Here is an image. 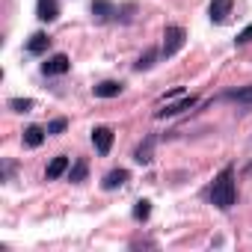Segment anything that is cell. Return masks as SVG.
Wrapping results in <instances>:
<instances>
[{
    "label": "cell",
    "instance_id": "cell-1",
    "mask_svg": "<svg viewBox=\"0 0 252 252\" xmlns=\"http://www.w3.org/2000/svg\"><path fill=\"white\" fill-rule=\"evenodd\" d=\"M211 202H214L220 211H228V208L237 202V190H234V172H231V166H225V169L214 178Z\"/></svg>",
    "mask_w": 252,
    "mask_h": 252
},
{
    "label": "cell",
    "instance_id": "cell-2",
    "mask_svg": "<svg viewBox=\"0 0 252 252\" xmlns=\"http://www.w3.org/2000/svg\"><path fill=\"white\" fill-rule=\"evenodd\" d=\"M184 39H187V33L181 30V27H166V33H163V57H172V54H178L181 48H184Z\"/></svg>",
    "mask_w": 252,
    "mask_h": 252
},
{
    "label": "cell",
    "instance_id": "cell-3",
    "mask_svg": "<svg viewBox=\"0 0 252 252\" xmlns=\"http://www.w3.org/2000/svg\"><path fill=\"white\" fill-rule=\"evenodd\" d=\"M68 68H71V63H68L65 54H54V57H48V63H42L45 74H65Z\"/></svg>",
    "mask_w": 252,
    "mask_h": 252
},
{
    "label": "cell",
    "instance_id": "cell-4",
    "mask_svg": "<svg viewBox=\"0 0 252 252\" xmlns=\"http://www.w3.org/2000/svg\"><path fill=\"white\" fill-rule=\"evenodd\" d=\"M190 107H196V95H181V101L166 104L163 110H158V116H160V119H166V116H178V113H184V110H190Z\"/></svg>",
    "mask_w": 252,
    "mask_h": 252
},
{
    "label": "cell",
    "instance_id": "cell-5",
    "mask_svg": "<svg viewBox=\"0 0 252 252\" xmlns=\"http://www.w3.org/2000/svg\"><path fill=\"white\" fill-rule=\"evenodd\" d=\"M208 12H211V21H214V24H222V21L231 15V0H211Z\"/></svg>",
    "mask_w": 252,
    "mask_h": 252
},
{
    "label": "cell",
    "instance_id": "cell-6",
    "mask_svg": "<svg viewBox=\"0 0 252 252\" xmlns=\"http://www.w3.org/2000/svg\"><path fill=\"white\" fill-rule=\"evenodd\" d=\"M92 143H95V149H98L101 155H107L110 146H113V131H110V128H95V131H92Z\"/></svg>",
    "mask_w": 252,
    "mask_h": 252
},
{
    "label": "cell",
    "instance_id": "cell-7",
    "mask_svg": "<svg viewBox=\"0 0 252 252\" xmlns=\"http://www.w3.org/2000/svg\"><path fill=\"white\" fill-rule=\"evenodd\" d=\"M36 15H39L42 21H54V18L60 15L57 0H39V3H36Z\"/></svg>",
    "mask_w": 252,
    "mask_h": 252
},
{
    "label": "cell",
    "instance_id": "cell-8",
    "mask_svg": "<svg viewBox=\"0 0 252 252\" xmlns=\"http://www.w3.org/2000/svg\"><path fill=\"white\" fill-rule=\"evenodd\" d=\"M119 92H122V83L119 80H104V83L95 86V95L98 98H116Z\"/></svg>",
    "mask_w": 252,
    "mask_h": 252
},
{
    "label": "cell",
    "instance_id": "cell-9",
    "mask_svg": "<svg viewBox=\"0 0 252 252\" xmlns=\"http://www.w3.org/2000/svg\"><path fill=\"white\" fill-rule=\"evenodd\" d=\"M48 45H51V39H48L45 33H33L30 42H27V51H30V54H45Z\"/></svg>",
    "mask_w": 252,
    "mask_h": 252
},
{
    "label": "cell",
    "instance_id": "cell-10",
    "mask_svg": "<svg viewBox=\"0 0 252 252\" xmlns=\"http://www.w3.org/2000/svg\"><path fill=\"white\" fill-rule=\"evenodd\" d=\"M65 169H68V158H65V155H60V158H54V160H51V166H48V172H45V175H48V181H54V178H60Z\"/></svg>",
    "mask_w": 252,
    "mask_h": 252
},
{
    "label": "cell",
    "instance_id": "cell-11",
    "mask_svg": "<svg viewBox=\"0 0 252 252\" xmlns=\"http://www.w3.org/2000/svg\"><path fill=\"white\" fill-rule=\"evenodd\" d=\"M92 15H95L98 21H110L113 3H110V0H92Z\"/></svg>",
    "mask_w": 252,
    "mask_h": 252
},
{
    "label": "cell",
    "instance_id": "cell-12",
    "mask_svg": "<svg viewBox=\"0 0 252 252\" xmlns=\"http://www.w3.org/2000/svg\"><path fill=\"white\" fill-rule=\"evenodd\" d=\"M125 181H128V172H125V169H113V172H107V178H104V190H116V187H122Z\"/></svg>",
    "mask_w": 252,
    "mask_h": 252
},
{
    "label": "cell",
    "instance_id": "cell-13",
    "mask_svg": "<svg viewBox=\"0 0 252 252\" xmlns=\"http://www.w3.org/2000/svg\"><path fill=\"white\" fill-rule=\"evenodd\" d=\"M42 143H45V131H42V128H36V125H33V128H27V131H24V146L39 149Z\"/></svg>",
    "mask_w": 252,
    "mask_h": 252
},
{
    "label": "cell",
    "instance_id": "cell-14",
    "mask_svg": "<svg viewBox=\"0 0 252 252\" xmlns=\"http://www.w3.org/2000/svg\"><path fill=\"white\" fill-rule=\"evenodd\" d=\"M225 98H228V101H237V104H252V83L243 86V89H231V92H225Z\"/></svg>",
    "mask_w": 252,
    "mask_h": 252
},
{
    "label": "cell",
    "instance_id": "cell-15",
    "mask_svg": "<svg viewBox=\"0 0 252 252\" xmlns=\"http://www.w3.org/2000/svg\"><path fill=\"white\" fill-rule=\"evenodd\" d=\"M152 146H155V137H149V140H146V146H140V149H137V155H134V158H137V163H149V160H152Z\"/></svg>",
    "mask_w": 252,
    "mask_h": 252
},
{
    "label": "cell",
    "instance_id": "cell-16",
    "mask_svg": "<svg viewBox=\"0 0 252 252\" xmlns=\"http://www.w3.org/2000/svg\"><path fill=\"white\" fill-rule=\"evenodd\" d=\"M149 214H152V202L149 199H140L137 208H134V220H149Z\"/></svg>",
    "mask_w": 252,
    "mask_h": 252
},
{
    "label": "cell",
    "instance_id": "cell-17",
    "mask_svg": "<svg viewBox=\"0 0 252 252\" xmlns=\"http://www.w3.org/2000/svg\"><path fill=\"white\" fill-rule=\"evenodd\" d=\"M155 57H158V51H146V54L137 60V65H134V68H137V71H143V68H152V65H155Z\"/></svg>",
    "mask_w": 252,
    "mask_h": 252
},
{
    "label": "cell",
    "instance_id": "cell-18",
    "mask_svg": "<svg viewBox=\"0 0 252 252\" xmlns=\"http://www.w3.org/2000/svg\"><path fill=\"white\" fill-rule=\"evenodd\" d=\"M9 107H12L15 113H27V110L33 107V101H30V98H12V101H9Z\"/></svg>",
    "mask_w": 252,
    "mask_h": 252
},
{
    "label": "cell",
    "instance_id": "cell-19",
    "mask_svg": "<svg viewBox=\"0 0 252 252\" xmlns=\"http://www.w3.org/2000/svg\"><path fill=\"white\" fill-rule=\"evenodd\" d=\"M86 178V163L83 160H77L74 163V169H71V181H83Z\"/></svg>",
    "mask_w": 252,
    "mask_h": 252
},
{
    "label": "cell",
    "instance_id": "cell-20",
    "mask_svg": "<svg viewBox=\"0 0 252 252\" xmlns=\"http://www.w3.org/2000/svg\"><path fill=\"white\" fill-rule=\"evenodd\" d=\"M65 125H68L65 119H54V122L48 125V134H63V131H65Z\"/></svg>",
    "mask_w": 252,
    "mask_h": 252
},
{
    "label": "cell",
    "instance_id": "cell-21",
    "mask_svg": "<svg viewBox=\"0 0 252 252\" xmlns=\"http://www.w3.org/2000/svg\"><path fill=\"white\" fill-rule=\"evenodd\" d=\"M246 42H252V24H249V27L237 36V45H246Z\"/></svg>",
    "mask_w": 252,
    "mask_h": 252
}]
</instances>
